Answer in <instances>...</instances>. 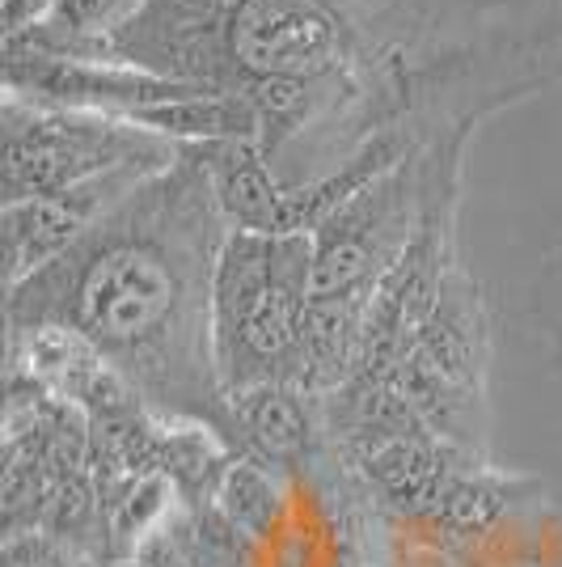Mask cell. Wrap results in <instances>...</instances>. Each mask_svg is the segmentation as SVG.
Listing matches in <instances>:
<instances>
[{
    "label": "cell",
    "mask_w": 562,
    "mask_h": 567,
    "mask_svg": "<svg viewBox=\"0 0 562 567\" xmlns=\"http://www.w3.org/2000/svg\"><path fill=\"white\" fill-rule=\"evenodd\" d=\"M4 567H97L85 550L51 529H4Z\"/></svg>",
    "instance_id": "ba28073f"
},
{
    "label": "cell",
    "mask_w": 562,
    "mask_h": 567,
    "mask_svg": "<svg viewBox=\"0 0 562 567\" xmlns=\"http://www.w3.org/2000/svg\"><path fill=\"white\" fill-rule=\"evenodd\" d=\"M64 0H0V34L22 39L34 25H43Z\"/></svg>",
    "instance_id": "30bf717a"
},
{
    "label": "cell",
    "mask_w": 562,
    "mask_h": 567,
    "mask_svg": "<svg viewBox=\"0 0 562 567\" xmlns=\"http://www.w3.org/2000/svg\"><path fill=\"white\" fill-rule=\"evenodd\" d=\"M211 85H190L174 76L106 64V60H64V55H34V51H4V97L55 111H94L140 123L169 102L208 94Z\"/></svg>",
    "instance_id": "5b68a950"
},
{
    "label": "cell",
    "mask_w": 562,
    "mask_h": 567,
    "mask_svg": "<svg viewBox=\"0 0 562 567\" xmlns=\"http://www.w3.org/2000/svg\"><path fill=\"white\" fill-rule=\"evenodd\" d=\"M529 318L538 322V331L545 334V343L562 369V241L550 250V259L541 262V276L533 284V297H529Z\"/></svg>",
    "instance_id": "9c48e42d"
},
{
    "label": "cell",
    "mask_w": 562,
    "mask_h": 567,
    "mask_svg": "<svg viewBox=\"0 0 562 567\" xmlns=\"http://www.w3.org/2000/svg\"><path fill=\"white\" fill-rule=\"evenodd\" d=\"M157 169H123L111 178H97L90 187H72L48 199L4 204V284L30 280L51 259H60L76 237H85L102 216L115 208L127 190L144 183Z\"/></svg>",
    "instance_id": "8992f818"
},
{
    "label": "cell",
    "mask_w": 562,
    "mask_h": 567,
    "mask_svg": "<svg viewBox=\"0 0 562 567\" xmlns=\"http://www.w3.org/2000/svg\"><path fill=\"white\" fill-rule=\"evenodd\" d=\"M4 204L48 199L60 190L90 187L123 169H165L183 144L157 136L132 118L94 111H55L4 97Z\"/></svg>",
    "instance_id": "277c9868"
},
{
    "label": "cell",
    "mask_w": 562,
    "mask_h": 567,
    "mask_svg": "<svg viewBox=\"0 0 562 567\" xmlns=\"http://www.w3.org/2000/svg\"><path fill=\"white\" fill-rule=\"evenodd\" d=\"M233 234L195 144L127 190L60 259L4 297L9 331L90 343L157 415L211 427L237 450L233 402L216 369L211 288Z\"/></svg>",
    "instance_id": "6da1fadb"
},
{
    "label": "cell",
    "mask_w": 562,
    "mask_h": 567,
    "mask_svg": "<svg viewBox=\"0 0 562 567\" xmlns=\"http://www.w3.org/2000/svg\"><path fill=\"white\" fill-rule=\"evenodd\" d=\"M487 348L491 327L482 288L457 262L440 284L436 306L402 343L389 378L373 385L394 390L427 432L487 453Z\"/></svg>",
    "instance_id": "3957f363"
},
{
    "label": "cell",
    "mask_w": 562,
    "mask_h": 567,
    "mask_svg": "<svg viewBox=\"0 0 562 567\" xmlns=\"http://www.w3.org/2000/svg\"><path fill=\"white\" fill-rule=\"evenodd\" d=\"M554 18L562 22V0H554Z\"/></svg>",
    "instance_id": "8fae6325"
},
{
    "label": "cell",
    "mask_w": 562,
    "mask_h": 567,
    "mask_svg": "<svg viewBox=\"0 0 562 567\" xmlns=\"http://www.w3.org/2000/svg\"><path fill=\"white\" fill-rule=\"evenodd\" d=\"M144 0H64L43 25L22 39H4V51L64 55V60H102V43L140 13Z\"/></svg>",
    "instance_id": "52a82bcc"
},
{
    "label": "cell",
    "mask_w": 562,
    "mask_h": 567,
    "mask_svg": "<svg viewBox=\"0 0 562 567\" xmlns=\"http://www.w3.org/2000/svg\"><path fill=\"white\" fill-rule=\"evenodd\" d=\"M309 297L313 234H229L211 288V343L229 402L258 385H301Z\"/></svg>",
    "instance_id": "7a4b0ae2"
}]
</instances>
